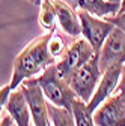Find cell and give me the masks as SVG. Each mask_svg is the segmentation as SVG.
<instances>
[{"label": "cell", "instance_id": "9a60e30c", "mask_svg": "<svg viewBox=\"0 0 125 126\" xmlns=\"http://www.w3.org/2000/svg\"><path fill=\"white\" fill-rule=\"evenodd\" d=\"M48 113H50V119H51L53 126H75L72 111L68 108L56 107V105L48 102Z\"/></svg>", "mask_w": 125, "mask_h": 126}, {"label": "cell", "instance_id": "8fae6325", "mask_svg": "<svg viewBox=\"0 0 125 126\" xmlns=\"http://www.w3.org/2000/svg\"><path fill=\"white\" fill-rule=\"evenodd\" d=\"M51 3L56 9V17H57V23L60 24V27L65 30V33L77 38L82 35V26H80V18L77 11L69 6L63 0H51Z\"/></svg>", "mask_w": 125, "mask_h": 126}, {"label": "cell", "instance_id": "ac0fdd59", "mask_svg": "<svg viewBox=\"0 0 125 126\" xmlns=\"http://www.w3.org/2000/svg\"><path fill=\"white\" fill-rule=\"evenodd\" d=\"M108 21H112L115 27H119L124 33H125V12L122 14H116V15H112V17H105Z\"/></svg>", "mask_w": 125, "mask_h": 126}, {"label": "cell", "instance_id": "ba28073f", "mask_svg": "<svg viewBox=\"0 0 125 126\" xmlns=\"http://www.w3.org/2000/svg\"><path fill=\"white\" fill-rule=\"evenodd\" d=\"M98 54L101 72L110 66L125 63V33L119 27H115L110 32Z\"/></svg>", "mask_w": 125, "mask_h": 126}, {"label": "cell", "instance_id": "8992f818", "mask_svg": "<svg viewBox=\"0 0 125 126\" xmlns=\"http://www.w3.org/2000/svg\"><path fill=\"white\" fill-rule=\"evenodd\" d=\"M97 126H125V93L116 92L93 110Z\"/></svg>", "mask_w": 125, "mask_h": 126}, {"label": "cell", "instance_id": "2e32d148", "mask_svg": "<svg viewBox=\"0 0 125 126\" xmlns=\"http://www.w3.org/2000/svg\"><path fill=\"white\" fill-rule=\"evenodd\" d=\"M47 48H48V53L54 59L62 57V56H63V53L66 51V47H65L63 39H62V36L57 35V33H51V36L48 39V44H47Z\"/></svg>", "mask_w": 125, "mask_h": 126}, {"label": "cell", "instance_id": "7c38bea8", "mask_svg": "<svg viewBox=\"0 0 125 126\" xmlns=\"http://www.w3.org/2000/svg\"><path fill=\"white\" fill-rule=\"evenodd\" d=\"M75 11H86L92 15L105 18L119 14V3H112L108 0H63Z\"/></svg>", "mask_w": 125, "mask_h": 126}, {"label": "cell", "instance_id": "e0dca14e", "mask_svg": "<svg viewBox=\"0 0 125 126\" xmlns=\"http://www.w3.org/2000/svg\"><path fill=\"white\" fill-rule=\"evenodd\" d=\"M11 92H12V89H11L9 84L0 87V117H2L3 110L6 108V102H8V98H9V93Z\"/></svg>", "mask_w": 125, "mask_h": 126}, {"label": "cell", "instance_id": "44dd1931", "mask_svg": "<svg viewBox=\"0 0 125 126\" xmlns=\"http://www.w3.org/2000/svg\"><path fill=\"white\" fill-rule=\"evenodd\" d=\"M125 12V0H121V8H119V14Z\"/></svg>", "mask_w": 125, "mask_h": 126}, {"label": "cell", "instance_id": "6da1fadb", "mask_svg": "<svg viewBox=\"0 0 125 126\" xmlns=\"http://www.w3.org/2000/svg\"><path fill=\"white\" fill-rule=\"evenodd\" d=\"M54 32H47L45 35L33 39L12 62V77L9 86L12 90L18 89L26 80H30L42 74L48 66L56 65V59L48 53L47 44Z\"/></svg>", "mask_w": 125, "mask_h": 126}, {"label": "cell", "instance_id": "d4e9b609", "mask_svg": "<svg viewBox=\"0 0 125 126\" xmlns=\"http://www.w3.org/2000/svg\"><path fill=\"white\" fill-rule=\"evenodd\" d=\"M30 126H32V125H30Z\"/></svg>", "mask_w": 125, "mask_h": 126}, {"label": "cell", "instance_id": "7a4b0ae2", "mask_svg": "<svg viewBox=\"0 0 125 126\" xmlns=\"http://www.w3.org/2000/svg\"><path fill=\"white\" fill-rule=\"evenodd\" d=\"M101 74L103 72L100 69V54L95 53L92 59L74 69L65 78V81L75 96L87 104L101 80Z\"/></svg>", "mask_w": 125, "mask_h": 126}, {"label": "cell", "instance_id": "9c48e42d", "mask_svg": "<svg viewBox=\"0 0 125 126\" xmlns=\"http://www.w3.org/2000/svg\"><path fill=\"white\" fill-rule=\"evenodd\" d=\"M122 66L124 65H115V66H110L105 71H103L101 80H100L95 92H93L90 101L87 102V107L92 113H93V110L98 108L107 98H110L112 94L116 93V89H118L119 81H121Z\"/></svg>", "mask_w": 125, "mask_h": 126}, {"label": "cell", "instance_id": "ffe728a7", "mask_svg": "<svg viewBox=\"0 0 125 126\" xmlns=\"http://www.w3.org/2000/svg\"><path fill=\"white\" fill-rule=\"evenodd\" d=\"M0 126H14V120H12V117L8 114V116H5L2 120H0Z\"/></svg>", "mask_w": 125, "mask_h": 126}, {"label": "cell", "instance_id": "7402d4cb", "mask_svg": "<svg viewBox=\"0 0 125 126\" xmlns=\"http://www.w3.org/2000/svg\"><path fill=\"white\" fill-rule=\"evenodd\" d=\"M108 2H112V3H119V5H121V0H108Z\"/></svg>", "mask_w": 125, "mask_h": 126}, {"label": "cell", "instance_id": "5b68a950", "mask_svg": "<svg viewBox=\"0 0 125 126\" xmlns=\"http://www.w3.org/2000/svg\"><path fill=\"white\" fill-rule=\"evenodd\" d=\"M20 89L24 92L26 99L29 102L33 126H53L48 113V102H47L36 78L23 81L20 84Z\"/></svg>", "mask_w": 125, "mask_h": 126}, {"label": "cell", "instance_id": "52a82bcc", "mask_svg": "<svg viewBox=\"0 0 125 126\" xmlns=\"http://www.w3.org/2000/svg\"><path fill=\"white\" fill-rule=\"evenodd\" d=\"M93 54H95V51H93V48L90 47V44L84 38H80V39H77L69 48H66V51L60 57V60L54 65L56 71L65 80L74 69H77L79 66H82L83 63H86L89 59H92Z\"/></svg>", "mask_w": 125, "mask_h": 126}, {"label": "cell", "instance_id": "277c9868", "mask_svg": "<svg viewBox=\"0 0 125 126\" xmlns=\"http://www.w3.org/2000/svg\"><path fill=\"white\" fill-rule=\"evenodd\" d=\"M80 18V26H82V35L83 38L90 44L95 53H100L101 47L110 32L115 29L113 23L108 21L107 18H101L97 15H92L86 11H77Z\"/></svg>", "mask_w": 125, "mask_h": 126}, {"label": "cell", "instance_id": "603a6c76", "mask_svg": "<svg viewBox=\"0 0 125 126\" xmlns=\"http://www.w3.org/2000/svg\"><path fill=\"white\" fill-rule=\"evenodd\" d=\"M29 2H32V3H35V5H38V0H29Z\"/></svg>", "mask_w": 125, "mask_h": 126}, {"label": "cell", "instance_id": "d6986e66", "mask_svg": "<svg viewBox=\"0 0 125 126\" xmlns=\"http://www.w3.org/2000/svg\"><path fill=\"white\" fill-rule=\"evenodd\" d=\"M116 92H122V93H125V63H124V66H122V72H121V81H119V86H118Z\"/></svg>", "mask_w": 125, "mask_h": 126}, {"label": "cell", "instance_id": "30bf717a", "mask_svg": "<svg viewBox=\"0 0 125 126\" xmlns=\"http://www.w3.org/2000/svg\"><path fill=\"white\" fill-rule=\"evenodd\" d=\"M5 110L12 117L15 126H30V123H32V114H30L29 102L26 99L24 92L20 87L9 93Z\"/></svg>", "mask_w": 125, "mask_h": 126}, {"label": "cell", "instance_id": "3957f363", "mask_svg": "<svg viewBox=\"0 0 125 126\" xmlns=\"http://www.w3.org/2000/svg\"><path fill=\"white\" fill-rule=\"evenodd\" d=\"M36 81L44 93L47 102H50L56 107L71 110L72 102L75 101L77 96L69 89L66 81L57 74L54 65L48 66L42 74H39V77H36Z\"/></svg>", "mask_w": 125, "mask_h": 126}, {"label": "cell", "instance_id": "cb8c5ba5", "mask_svg": "<svg viewBox=\"0 0 125 126\" xmlns=\"http://www.w3.org/2000/svg\"><path fill=\"white\" fill-rule=\"evenodd\" d=\"M39 3H41V0H38V5H39Z\"/></svg>", "mask_w": 125, "mask_h": 126}, {"label": "cell", "instance_id": "5bb4252c", "mask_svg": "<svg viewBox=\"0 0 125 126\" xmlns=\"http://www.w3.org/2000/svg\"><path fill=\"white\" fill-rule=\"evenodd\" d=\"M71 111L74 116L75 126H97L95 122H93L92 111L89 110V107L84 101L75 98V101L72 102V107H71Z\"/></svg>", "mask_w": 125, "mask_h": 126}, {"label": "cell", "instance_id": "4fadbf2b", "mask_svg": "<svg viewBox=\"0 0 125 126\" xmlns=\"http://www.w3.org/2000/svg\"><path fill=\"white\" fill-rule=\"evenodd\" d=\"M38 23L47 32H56L57 17H56V9H54V6L51 3V0H41Z\"/></svg>", "mask_w": 125, "mask_h": 126}]
</instances>
